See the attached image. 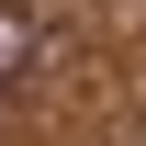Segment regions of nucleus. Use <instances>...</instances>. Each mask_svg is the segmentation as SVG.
Wrapping results in <instances>:
<instances>
[{
    "label": "nucleus",
    "instance_id": "nucleus-1",
    "mask_svg": "<svg viewBox=\"0 0 146 146\" xmlns=\"http://www.w3.org/2000/svg\"><path fill=\"white\" fill-rule=\"evenodd\" d=\"M23 68H34V11H23V0H0V90H11Z\"/></svg>",
    "mask_w": 146,
    "mask_h": 146
}]
</instances>
